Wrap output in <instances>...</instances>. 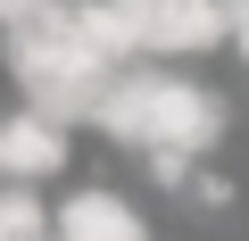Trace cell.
Masks as SVG:
<instances>
[{"label":"cell","mask_w":249,"mask_h":241,"mask_svg":"<svg viewBox=\"0 0 249 241\" xmlns=\"http://www.w3.org/2000/svg\"><path fill=\"white\" fill-rule=\"evenodd\" d=\"M91 133L108 150H191V158H216V142L232 133V100L191 83V75H166V67H116V83L100 92L91 108Z\"/></svg>","instance_id":"6da1fadb"},{"label":"cell","mask_w":249,"mask_h":241,"mask_svg":"<svg viewBox=\"0 0 249 241\" xmlns=\"http://www.w3.org/2000/svg\"><path fill=\"white\" fill-rule=\"evenodd\" d=\"M0 58H9V83L25 92V108L58 116V125H91L100 92L116 83V67L91 58L75 34V0H50V9L0 25Z\"/></svg>","instance_id":"7a4b0ae2"},{"label":"cell","mask_w":249,"mask_h":241,"mask_svg":"<svg viewBox=\"0 0 249 241\" xmlns=\"http://www.w3.org/2000/svg\"><path fill=\"white\" fill-rule=\"evenodd\" d=\"M142 25V58H199L232 42V0H124Z\"/></svg>","instance_id":"3957f363"},{"label":"cell","mask_w":249,"mask_h":241,"mask_svg":"<svg viewBox=\"0 0 249 241\" xmlns=\"http://www.w3.org/2000/svg\"><path fill=\"white\" fill-rule=\"evenodd\" d=\"M67 125L58 116H42V108H17V116H0V183H50V175H67Z\"/></svg>","instance_id":"277c9868"},{"label":"cell","mask_w":249,"mask_h":241,"mask_svg":"<svg viewBox=\"0 0 249 241\" xmlns=\"http://www.w3.org/2000/svg\"><path fill=\"white\" fill-rule=\"evenodd\" d=\"M58 241H158V233H150V216L124 200V191L83 183V191L58 200Z\"/></svg>","instance_id":"5b68a950"},{"label":"cell","mask_w":249,"mask_h":241,"mask_svg":"<svg viewBox=\"0 0 249 241\" xmlns=\"http://www.w3.org/2000/svg\"><path fill=\"white\" fill-rule=\"evenodd\" d=\"M0 241H58V208H42L34 183H0Z\"/></svg>","instance_id":"8992f818"},{"label":"cell","mask_w":249,"mask_h":241,"mask_svg":"<svg viewBox=\"0 0 249 241\" xmlns=\"http://www.w3.org/2000/svg\"><path fill=\"white\" fill-rule=\"evenodd\" d=\"M232 200H241V183H232L224 167H199V175H191V191H183V208H191V224H216V216H224Z\"/></svg>","instance_id":"52a82bcc"},{"label":"cell","mask_w":249,"mask_h":241,"mask_svg":"<svg viewBox=\"0 0 249 241\" xmlns=\"http://www.w3.org/2000/svg\"><path fill=\"white\" fill-rule=\"evenodd\" d=\"M199 167H208V158H191V150H142V175H150V183H158L166 200H183Z\"/></svg>","instance_id":"ba28073f"},{"label":"cell","mask_w":249,"mask_h":241,"mask_svg":"<svg viewBox=\"0 0 249 241\" xmlns=\"http://www.w3.org/2000/svg\"><path fill=\"white\" fill-rule=\"evenodd\" d=\"M232 50L249 58V0H232Z\"/></svg>","instance_id":"9c48e42d"},{"label":"cell","mask_w":249,"mask_h":241,"mask_svg":"<svg viewBox=\"0 0 249 241\" xmlns=\"http://www.w3.org/2000/svg\"><path fill=\"white\" fill-rule=\"evenodd\" d=\"M34 9H50V0H0V25H17V17H34Z\"/></svg>","instance_id":"30bf717a"}]
</instances>
